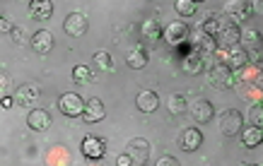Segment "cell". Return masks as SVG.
<instances>
[{
  "mask_svg": "<svg viewBox=\"0 0 263 166\" xmlns=\"http://www.w3.org/2000/svg\"><path fill=\"white\" fill-rule=\"evenodd\" d=\"M150 142L145 140V137H133L130 142H128V157L133 159V166H145L147 164V159H150Z\"/></svg>",
  "mask_w": 263,
  "mask_h": 166,
  "instance_id": "6da1fadb",
  "label": "cell"
},
{
  "mask_svg": "<svg viewBox=\"0 0 263 166\" xmlns=\"http://www.w3.org/2000/svg\"><path fill=\"white\" fill-rule=\"evenodd\" d=\"M241 128H244V116H241L239 111H234V109L222 111V116H220V130H222V135H227V137L239 135Z\"/></svg>",
  "mask_w": 263,
  "mask_h": 166,
  "instance_id": "7a4b0ae2",
  "label": "cell"
},
{
  "mask_svg": "<svg viewBox=\"0 0 263 166\" xmlns=\"http://www.w3.org/2000/svg\"><path fill=\"white\" fill-rule=\"evenodd\" d=\"M85 103H87V101H82L80 94L68 92V94H63L61 99H58V109H61V113H63V116L75 118V116H82V113H85Z\"/></svg>",
  "mask_w": 263,
  "mask_h": 166,
  "instance_id": "3957f363",
  "label": "cell"
},
{
  "mask_svg": "<svg viewBox=\"0 0 263 166\" xmlns=\"http://www.w3.org/2000/svg\"><path fill=\"white\" fill-rule=\"evenodd\" d=\"M82 154L87 159H102L106 154V142H104L102 137H97V135H87L80 144Z\"/></svg>",
  "mask_w": 263,
  "mask_h": 166,
  "instance_id": "277c9868",
  "label": "cell"
},
{
  "mask_svg": "<svg viewBox=\"0 0 263 166\" xmlns=\"http://www.w3.org/2000/svg\"><path fill=\"white\" fill-rule=\"evenodd\" d=\"M217 41H220L222 46H227V48L237 46V44L241 41V29H239V24H234L232 19H224L222 29H220V34H217Z\"/></svg>",
  "mask_w": 263,
  "mask_h": 166,
  "instance_id": "5b68a950",
  "label": "cell"
},
{
  "mask_svg": "<svg viewBox=\"0 0 263 166\" xmlns=\"http://www.w3.org/2000/svg\"><path fill=\"white\" fill-rule=\"evenodd\" d=\"M200 144H203V133L198 128H186L179 133V147L183 152H196Z\"/></svg>",
  "mask_w": 263,
  "mask_h": 166,
  "instance_id": "8992f818",
  "label": "cell"
},
{
  "mask_svg": "<svg viewBox=\"0 0 263 166\" xmlns=\"http://www.w3.org/2000/svg\"><path fill=\"white\" fill-rule=\"evenodd\" d=\"M63 29L68 36H82V34L87 32V17L82 15V12H70V15L65 17Z\"/></svg>",
  "mask_w": 263,
  "mask_h": 166,
  "instance_id": "52a82bcc",
  "label": "cell"
},
{
  "mask_svg": "<svg viewBox=\"0 0 263 166\" xmlns=\"http://www.w3.org/2000/svg\"><path fill=\"white\" fill-rule=\"evenodd\" d=\"M189 27H186V22H181V19H176V22H169L167 29H164V39L169 41V44H174V46H179V44H183V41L189 39Z\"/></svg>",
  "mask_w": 263,
  "mask_h": 166,
  "instance_id": "ba28073f",
  "label": "cell"
},
{
  "mask_svg": "<svg viewBox=\"0 0 263 166\" xmlns=\"http://www.w3.org/2000/svg\"><path fill=\"white\" fill-rule=\"evenodd\" d=\"M210 82H213L215 87H230V85H234V72L224 63H217V65H213V70H210Z\"/></svg>",
  "mask_w": 263,
  "mask_h": 166,
  "instance_id": "9c48e42d",
  "label": "cell"
},
{
  "mask_svg": "<svg viewBox=\"0 0 263 166\" xmlns=\"http://www.w3.org/2000/svg\"><path fill=\"white\" fill-rule=\"evenodd\" d=\"M27 126L32 128V130H36V133L46 130V128H51V113L44 109H32L29 116H27Z\"/></svg>",
  "mask_w": 263,
  "mask_h": 166,
  "instance_id": "30bf717a",
  "label": "cell"
},
{
  "mask_svg": "<svg viewBox=\"0 0 263 166\" xmlns=\"http://www.w3.org/2000/svg\"><path fill=\"white\" fill-rule=\"evenodd\" d=\"M189 109H191V116L198 120V123H208V120L213 118V113H215L213 103L205 101V99H196V101H193Z\"/></svg>",
  "mask_w": 263,
  "mask_h": 166,
  "instance_id": "8fae6325",
  "label": "cell"
},
{
  "mask_svg": "<svg viewBox=\"0 0 263 166\" xmlns=\"http://www.w3.org/2000/svg\"><path fill=\"white\" fill-rule=\"evenodd\" d=\"M104 116H106V109H104L102 99H89L87 103H85V113H82V118L87 120V123H97V120H102Z\"/></svg>",
  "mask_w": 263,
  "mask_h": 166,
  "instance_id": "7c38bea8",
  "label": "cell"
},
{
  "mask_svg": "<svg viewBox=\"0 0 263 166\" xmlns=\"http://www.w3.org/2000/svg\"><path fill=\"white\" fill-rule=\"evenodd\" d=\"M53 44H56V41H53L51 32H46V29H41V32H36L32 36V48L36 51V53H41V55L48 53V51L53 48Z\"/></svg>",
  "mask_w": 263,
  "mask_h": 166,
  "instance_id": "4fadbf2b",
  "label": "cell"
},
{
  "mask_svg": "<svg viewBox=\"0 0 263 166\" xmlns=\"http://www.w3.org/2000/svg\"><path fill=\"white\" fill-rule=\"evenodd\" d=\"M136 103H138V109L143 111V113H152V111H157V106H160V99H157L155 92L145 89V92H140V94L136 96Z\"/></svg>",
  "mask_w": 263,
  "mask_h": 166,
  "instance_id": "5bb4252c",
  "label": "cell"
},
{
  "mask_svg": "<svg viewBox=\"0 0 263 166\" xmlns=\"http://www.w3.org/2000/svg\"><path fill=\"white\" fill-rule=\"evenodd\" d=\"M29 12H32V17H36V19H51V15H53V3H51V0H32V3H29Z\"/></svg>",
  "mask_w": 263,
  "mask_h": 166,
  "instance_id": "9a60e30c",
  "label": "cell"
},
{
  "mask_svg": "<svg viewBox=\"0 0 263 166\" xmlns=\"http://www.w3.org/2000/svg\"><path fill=\"white\" fill-rule=\"evenodd\" d=\"M247 60H249L247 51H241V48H232V51L224 53V65H227L230 70H239V68H244Z\"/></svg>",
  "mask_w": 263,
  "mask_h": 166,
  "instance_id": "2e32d148",
  "label": "cell"
},
{
  "mask_svg": "<svg viewBox=\"0 0 263 166\" xmlns=\"http://www.w3.org/2000/svg\"><path fill=\"white\" fill-rule=\"evenodd\" d=\"M203 68H205V55H200L198 51H193V53L186 55V60H183V70L189 72V75H198Z\"/></svg>",
  "mask_w": 263,
  "mask_h": 166,
  "instance_id": "e0dca14e",
  "label": "cell"
},
{
  "mask_svg": "<svg viewBox=\"0 0 263 166\" xmlns=\"http://www.w3.org/2000/svg\"><path fill=\"white\" fill-rule=\"evenodd\" d=\"M147 58H150V55H147V51H145L140 44L128 51V65H130V68H136V70H140V68L147 65Z\"/></svg>",
  "mask_w": 263,
  "mask_h": 166,
  "instance_id": "ac0fdd59",
  "label": "cell"
},
{
  "mask_svg": "<svg viewBox=\"0 0 263 166\" xmlns=\"http://www.w3.org/2000/svg\"><path fill=\"white\" fill-rule=\"evenodd\" d=\"M251 3H241V0H237V3H230V12H232V22L237 24L241 22V19H249V15H251Z\"/></svg>",
  "mask_w": 263,
  "mask_h": 166,
  "instance_id": "d6986e66",
  "label": "cell"
},
{
  "mask_svg": "<svg viewBox=\"0 0 263 166\" xmlns=\"http://www.w3.org/2000/svg\"><path fill=\"white\" fill-rule=\"evenodd\" d=\"M36 99H39V87L36 85H22V87L17 89V101L24 103V106H29Z\"/></svg>",
  "mask_w": 263,
  "mask_h": 166,
  "instance_id": "ffe728a7",
  "label": "cell"
},
{
  "mask_svg": "<svg viewBox=\"0 0 263 166\" xmlns=\"http://www.w3.org/2000/svg\"><path fill=\"white\" fill-rule=\"evenodd\" d=\"M241 142H244V147H258L263 142V128H247L241 133Z\"/></svg>",
  "mask_w": 263,
  "mask_h": 166,
  "instance_id": "44dd1931",
  "label": "cell"
},
{
  "mask_svg": "<svg viewBox=\"0 0 263 166\" xmlns=\"http://www.w3.org/2000/svg\"><path fill=\"white\" fill-rule=\"evenodd\" d=\"M224 24V17H210V19H205V22H200V34H205V36H217L220 34V29H222Z\"/></svg>",
  "mask_w": 263,
  "mask_h": 166,
  "instance_id": "7402d4cb",
  "label": "cell"
},
{
  "mask_svg": "<svg viewBox=\"0 0 263 166\" xmlns=\"http://www.w3.org/2000/svg\"><path fill=\"white\" fill-rule=\"evenodd\" d=\"M200 55H208V53H215L217 51V41L215 36H205V34H198V48H196Z\"/></svg>",
  "mask_w": 263,
  "mask_h": 166,
  "instance_id": "603a6c76",
  "label": "cell"
},
{
  "mask_svg": "<svg viewBox=\"0 0 263 166\" xmlns=\"http://www.w3.org/2000/svg\"><path fill=\"white\" fill-rule=\"evenodd\" d=\"M143 34L147 36V39L157 41V39H162V36H164V29L157 24V19H147V22L143 24Z\"/></svg>",
  "mask_w": 263,
  "mask_h": 166,
  "instance_id": "cb8c5ba5",
  "label": "cell"
},
{
  "mask_svg": "<svg viewBox=\"0 0 263 166\" xmlns=\"http://www.w3.org/2000/svg\"><path fill=\"white\" fill-rule=\"evenodd\" d=\"M174 10L181 17H193V15H196V3H193V0H176Z\"/></svg>",
  "mask_w": 263,
  "mask_h": 166,
  "instance_id": "d4e9b609",
  "label": "cell"
},
{
  "mask_svg": "<svg viewBox=\"0 0 263 166\" xmlns=\"http://www.w3.org/2000/svg\"><path fill=\"white\" fill-rule=\"evenodd\" d=\"M95 65L99 70H111L114 68V58L109 55V51H97L95 53Z\"/></svg>",
  "mask_w": 263,
  "mask_h": 166,
  "instance_id": "484cf974",
  "label": "cell"
},
{
  "mask_svg": "<svg viewBox=\"0 0 263 166\" xmlns=\"http://www.w3.org/2000/svg\"><path fill=\"white\" fill-rule=\"evenodd\" d=\"M249 120H251V126L254 128H263V106L261 103L251 106V111H249Z\"/></svg>",
  "mask_w": 263,
  "mask_h": 166,
  "instance_id": "4316f807",
  "label": "cell"
},
{
  "mask_svg": "<svg viewBox=\"0 0 263 166\" xmlns=\"http://www.w3.org/2000/svg\"><path fill=\"white\" fill-rule=\"evenodd\" d=\"M72 77H75V82H89L92 79V70L87 65H75L72 68Z\"/></svg>",
  "mask_w": 263,
  "mask_h": 166,
  "instance_id": "83f0119b",
  "label": "cell"
},
{
  "mask_svg": "<svg viewBox=\"0 0 263 166\" xmlns=\"http://www.w3.org/2000/svg\"><path fill=\"white\" fill-rule=\"evenodd\" d=\"M189 106H186V99H183L181 94H174V96H169V111L172 113H181V111H186Z\"/></svg>",
  "mask_w": 263,
  "mask_h": 166,
  "instance_id": "f1b7e54d",
  "label": "cell"
},
{
  "mask_svg": "<svg viewBox=\"0 0 263 166\" xmlns=\"http://www.w3.org/2000/svg\"><path fill=\"white\" fill-rule=\"evenodd\" d=\"M155 166H181V164H179V159H176V157H172V154H164V157L157 159V164H155Z\"/></svg>",
  "mask_w": 263,
  "mask_h": 166,
  "instance_id": "f546056e",
  "label": "cell"
},
{
  "mask_svg": "<svg viewBox=\"0 0 263 166\" xmlns=\"http://www.w3.org/2000/svg\"><path fill=\"white\" fill-rule=\"evenodd\" d=\"M241 39L249 41V44H258V39H261V36H258V32H256V29H249V32H241Z\"/></svg>",
  "mask_w": 263,
  "mask_h": 166,
  "instance_id": "4dcf8cb0",
  "label": "cell"
},
{
  "mask_svg": "<svg viewBox=\"0 0 263 166\" xmlns=\"http://www.w3.org/2000/svg\"><path fill=\"white\" fill-rule=\"evenodd\" d=\"M10 34H12V39H15L17 44H22V41H24V29H22V27H15Z\"/></svg>",
  "mask_w": 263,
  "mask_h": 166,
  "instance_id": "1f68e13d",
  "label": "cell"
},
{
  "mask_svg": "<svg viewBox=\"0 0 263 166\" xmlns=\"http://www.w3.org/2000/svg\"><path fill=\"white\" fill-rule=\"evenodd\" d=\"M116 164L119 166H133V159L128 157V154H119V157H116Z\"/></svg>",
  "mask_w": 263,
  "mask_h": 166,
  "instance_id": "d6a6232c",
  "label": "cell"
},
{
  "mask_svg": "<svg viewBox=\"0 0 263 166\" xmlns=\"http://www.w3.org/2000/svg\"><path fill=\"white\" fill-rule=\"evenodd\" d=\"M251 8L258 10V12H263V0H256V3H251Z\"/></svg>",
  "mask_w": 263,
  "mask_h": 166,
  "instance_id": "836d02e7",
  "label": "cell"
},
{
  "mask_svg": "<svg viewBox=\"0 0 263 166\" xmlns=\"http://www.w3.org/2000/svg\"><path fill=\"white\" fill-rule=\"evenodd\" d=\"M0 27H3V32H10V22H8V19H3V22H0Z\"/></svg>",
  "mask_w": 263,
  "mask_h": 166,
  "instance_id": "e575fe53",
  "label": "cell"
},
{
  "mask_svg": "<svg viewBox=\"0 0 263 166\" xmlns=\"http://www.w3.org/2000/svg\"><path fill=\"white\" fill-rule=\"evenodd\" d=\"M3 106H5V109H10V106H12V99H10V96H5V99H3Z\"/></svg>",
  "mask_w": 263,
  "mask_h": 166,
  "instance_id": "d590c367",
  "label": "cell"
},
{
  "mask_svg": "<svg viewBox=\"0 0 263 166\" xmlns=\"http://www.w3.org/2000/svg\"><path fill=\"white\" fill-rule=\"evenodd\" d=\"M244 166H258V164H244Z\"/></svg>",
  "mask_w": 263,
  "mask_h": 166,
  "instance_id": "8d00e7d4",
  "label": "cell"
}]
</instances>
